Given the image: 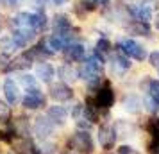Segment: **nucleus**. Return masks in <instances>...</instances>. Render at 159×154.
<instances>
[{
  "label": "nucleus",
  "instance_id": "obj_23",
  "mask_svg": "<svg viewBox=\"0 0 159 154\" xmlns=\"http://www.w3.org/2000/svg\"><path fill=\"white\" fill-rule=\"evenodd\" d=\"M18 82L22 84L25 90H32V88H38V79L32 75V73H20L18 75Z\"/></svg>",
  "mask_w": 159,
  "mask_h": 154
},
{
  "label": "nucleus",
  "instance_id": "obj_20",
  "mask_svg": "<svg viewBox=\"0 0 159 154\" xmlns=\"http://www.w3.org/2000/svg\"><path fill=\"white\" fill-rule=\"evenodd\" d=\"M15 152L16 154H36V147L32 145V142L29 138H20L15 143Z\"/></svg>",
  "mask_w": 159,
  "mask_h": 154
},
{
  "label": "nucleus",
  "instance_id": "obj_36",
  "mask_svg": "<svg viewBox=\"0 0 159 154\" xmlns=\"http://www.w3.org/2000/svg\"><path fill=\"white\" fill-rule=\"evenodd\" d=\"M30 2L36 11H45V7H47V0H30Z\"/></svg>",
  "mask_w": 159,
  "mask_h": 154
},
{
  "label": "nucleus",
  "instance_id": "obj_4",
  "mask_svg": "<svg viewBox=\"0 0 159 154\" xmlns=\"http://www.w3.org/2000/svg\"><path fill=\"white\" fill-rule=\"evenodd\" d=\"M22 104L25 110L36 111L39 108L47 106V97H45V93L39 88H32V90H27V95L23 97Z\"/></svg>",
  "mask_w": 159,
  "mask_h": 154
},
{
  "label": "nucleus",
  "instance_id": "obj_12",
  "mask_svg": "<svg viewBox=\"0 0 159 154\" xmlns=\"http://www.w3.org/2000/svg\"><path fill=\"white\" fill-rule=\"evenodd\" d=\"M36 77H39V81L45 84H52L54 77H56V68L50 63H41L36 68Z\"/></svg>",
  "mask_w": 159,
  "mask_h": 154
},
{
  "label": "nucleus",
  "instance_id": "obj_11",
  "mask_svg": "<svg viewBox=\"0 0 159 154\" xmlns=\"http://www.w3.org/2000/svg\"><path fill=\"white\" fill-rule=\"evenodd\" d=\"M63 52H65L66 61H82L86 56V49L80 43H70Z\"/></svg>",
  "mask_w": 159,
  "mask_h": 154
},
{
  "label": "nucleus",
  "instance_id": "obj_9",
  "mask_svg": "<svg viewBox=\"0 0 159 154\" xmlns=\"http://www.w3.org/2000/svg\"><path fill=\"white\" fill-rule=\"evenodd\" d=\"M98 142L106 151H111L116 142V131L113 125H102L98 129Z\"/></svg>",
  "mask_w": 159,
  "mask_h": 154
},
{
  "label": "nucleus",
  "instance_id": "obj_5",
  "mask_svg": "<svg viewBox=\"0 0 159 154\" xmlns=\"http://www.w3.org/2000/svg\"><path fill=\"white\" fill-rule=\"evenodd\" d=\"M52 30H54V34L72 40V20H70V16L65 15V13H57L52 20Z\"/></svg>",
  "mask_w": 159,
  "mask_h": 154
},
{
  "label": "nucleus",
  "instance_id": "obj_15",
  "mask_svg": "<svg viewBox=\"0 0 159 154\" xmlns=\"http://www.w3.org/2000/svg\"><path fill=\"white\" fill-rule=\"evenodd\" d=\"M122 106H123V110L127 111V113H130V115H136V113L141 111V100H139V97L136 93H127L125 99H123Z\"/></svg>",
  "mask_w": 159,
  "mask_h": 154
},
{
  "label": "nucleus",
  "instance_id": "obj_31",
  "mask_svg": "<svg viewBox=\"0 0 159 154\" xmlns=\"http://www.w3.org/2000/svg\"><path fill=\"white\" fill-rule=\"evenodd\" d=\"M148 65L159 70V50L150 52V56H148Z\"/></svg>",
  "mask_w": 159,
  "mask_h": 154
},
{
  "label": "nucleus",
  "instance_id": "obj_28",
  "mask_svg": "<svg viewBox=\"0 0 159 154\" xmlns=\"http://www.w3.org/2000/svg\"><path fill=\"white\" fill-rule=\"evenodd\" d=\"M143 106H145V110L147 111H150V113H156V111H159V104L152 99L150 95H147L143 99Z\"/></svg>",
  "mask_w": 159,
  "mask_h": 154
},
{
  "label": "nucleus",
  "instance_id": "obj_7",
  "mask_svg": "<svg viewBox=\"0 0 159 154\" xmlns=\"http://www.w3.org/2000/svg\"><path fill=\"white\" fill-rule=\"evenodd\" d=\"M95 104L98 106V110H109L115 104V91L109 86H102L95 95Z\"/></svg>",
  "mask_w": 159,
  "mask_h": 154
},
{
  "label": "nucleus",
  "instance_id": "obj_6",
  "mask_svg": "<svg viewBox=\"0 0 159 154\" xmlns=\"http://www.w3.org/2000/svg\"><path fill=\"white\" fill-rule=\"evenodd\" d=\"M50 97L56 102H68L73 99V90L66 82H57L50 86Z\"/></svg>",
  "mask_w": 159,
  "mask_h": 154
},
{
  "label": "nucleus",
  "instance_id": "obj_19",
  "mask_svg": "<svg viewBox=\"0 0 159 154\" xmlns=\"http://www.w3.org/2000/svg\"><path fill=\"white\" fill-rule=\"evenodd\" d=\"M129 68H130V59L125 58V54L118 52V54L113 56V70H115V73H123Z\"/></svg>",
  "mask_w": 159,
  "mask_h": 154
},
{
  "label": "nucleus",
  "instance_id": "obj_32",
  "mask_svg": "<svg viewBox=\"0 0 159 154\" xmlns=\"http://www.w3.org/2000/svg\"><path fill=\"white\" fill-rule=\"evenodd\" d=\"M75 125H77V129H80V131H89L91 122H89V120H86V118H77Z\"/></svg>",
  "mask_w": 159,
  "mask_h": 154
},
{
  "label": "nucleus",
  "instance_id": "obj_41",
  "mask_svg": "<svg viewBox=\"0 0 159 154\" xmlns=\"http://www.w3.org/2000/svg\"><path fill=\"white\" fill-rule=\"evenodd\" d=\"M66 154H73V152H66Z\"/></svg>",
  "mask_w": 159,
  "mask_h": 154
},
{
  "label": "nucleus",
  "instance_id": "obj_42",
  "mask_svg": "<svg viewBox=\"0 0 159 154\" xmlns=\"http://www.w3.org/2000/svg\"><path fill=\"white\" fill-rule=\"evenodd\" d=\"M0 4H2V0H0ZM0 7H2V6H0Z\"/></svg>",
  "mask_w": 159,
  "mask_h": 154
},
{
  "label": "nucleus",
  "instance_id": "obj_38",
  "mask_svg": "<svg viewBox=\"0 0 159 154\" xmlns=\"http://www.w3.org/2000/svg\"><path fill=\"white\" fill-rule=\"evenodd\" d=\"M52 2H54L56 6H63V4H66V2H68V0H52Z\"/></svg>",
  "mask_w": 159,
  "mask_h": 154
},
{
  "label": "nucleus",
  "instance_id": "obj_33",
  "mask_svg": "<svg viewBox=\"0 0 159 154\" xmlns=\"http://www.w3.org/2000/svg\"><path fill=\"white\" fill-rule=\"evenodd\" d=\"M116 154H136V151L130 145H120L116 149Z\"/></svg>",
  "mask_w": 159,
  "mask_h": 154
},
{
  "label": "nucleus",
  "instance_id": "obj_16",
  "mask_svg": "<svg viewBox=\"0 0 159 154\" xmlns=\"http://www.w3.org/2000/svg\"><path fill=\"white\" fill-rule=\"evenodd\" d=\"M70 41H72L70 38L59 36V34H52V36H48V40H47V45H48V49H50L52 52H61L70 45Z\"/></svg>",
  "mask_w": 159,
  "mask_h": 154
},
{
  "label": "nucleus",
  "instance_id": "obj_37",
  "mask_svg": "<svg viewBox=\"0 0 159 154\" xmlns=\"http://www.w3.org/2000/svg\"><path fill=\"white\" fill-rule=\"evenodd\" d=\"M82 108H84L82 104H75V108L72 110V117H73V118H79V115H80V111H82Z\"/></svg>",
  "mask_w": 159,
  "mask_h": 154
},
{
  "label": "nucleus",
  "instance_id": "obj_14",
  "mask_svg": "<svg viewBox=\"0 0 159 154\" xmlns=\"http://www.w3.org/2000/svg\"><path fill=\"white\" fill-rule=\"evenodd\" d=\"M47 117L50 118L56 125H63L66 117H68V111H66L65 106H50L47 110Z\"/></svg>",
  "mask_w": 159,
  "mask_h": 154
},
{
  "label": "nucleus",
  "instance_id": "obj_10",
  "mask_svg": "<svg viewBox=\"0 0 159 154\" xmlns=\"http://www.w3.org/2000/svg\"><path fill=\"white\" fill-rule=\"evenodd\" d=\"M2 90H4V95H6L7 104H16L18 100H20V88H18L16 81H13L11 77H7V79L4 81Z\"/></svg>",
  "mask_w": 159,
  "mask_h": 154
},
{
  "label": "nucleus",
  "instance_id": "obj_30",
  "mask_svg": "<svg viewBox=\"0 0 159 154\" xmlns=\"http://www.w3.org/2000/svg\"><path fill=\"white\" fill-rule=\"evenodd\" d=\"M9 65H11L9 54H6V52H0V68L7 72V70H9Z\"/></svg>",
  "mask_w": 159,
  "mask_h": 154
},
{
  "label": "nucleus",
  "instance_id": "obj_8",
  "mask_svg": "<svg viewBox=\"0 0 159 154\" xmlns=\"http://www.w3.org/2000/svg\"><path fill=\"white\" fill-rule=\"evenodd\" d=\"M36 30L34 29H15L13 30V41H15L16 49H25L27 45L36 38Z\"/></svg>",
  "mask_w": 159,
  "mask_h": 154
},
{
  "label": "nucleus",
  "instance_id": "obj_22",
  "mask_svg": "<svg viewBox=\"0 0 159 154\" xmlns=\"http://www.w3.org/2000/svg\"><path fill=\"white\" fill-rule=\"evenodd\" d=\"M115 131H116V136H118V134H120V136H132V133L136 131V127L130 124L129 120H118Z\"/></svg>",
  "mask_w": 159,
  "mask_h": 154
},
{
  "label": "nucleus",
  "instance_id": "obj_25",
  "mask_svg": "<svg viewBox=\"0 0 159 154\" xmlns=\"http://www.w3.org/2000/svg\"><path fill=\"white\" fill-rule=\"evenodd\" d=\"M148 95L159 104V81L157 79H150L148 81Z\"/></svg>",
  "mask_w": 159,
  "mask_h": 154
},
{
  "label": "nucleus",
  "instance_id": "obj_2",
  "mask_svg": "<svg viewBox=\"0 0 159 154\" xmlns=\"http://www.w3.org/2000/svg\"><path fill=\"white\" fill-rule=\"evenodd\" d=\"M32 129H34V134H36L38 140L41 142H47L54 134V129H56V124L52 122L47 115H38L32 122Z\"/></svg>",
  "mask_w": 159,
  "mask_h": 154
},
{
  "label": "nucleus",
  "instance_id": "obj_18",
  "mask_svg": "<svg viewBox=\"0 0 159 154\" xmlns=\"http://www.w3.org/2000/svg\"><path fill=\"white\" fill-rule=\"evenodd\" d=\"M127 30L130 34H136V36H150V25L147 22H141V20H134L127 25Z\"/></svg>",
  "mask_w": 159,
  "mask_h": 154
},
{
  "label": "nucleus",
  "instance_id": "obj_26",
  "mask_svg": "<svg viewBox=\"0 0 159 154\" xmlns=\"http://www.w3.org/2000/svg\"><path fill=\"white\" fill-rule=\"evenodd\" d=\"M36 154H56V143L47 140L36 149Z\"/></svg>",
  "mask_w": 159,
  "mask_h": 154
},
{
  "label": "nucleus",
  "instance_id": "obj_13",
  "mask_svg": "<svg viewBox=\"0 0 159 154\" xmlns=\"http://www.w3.org/2000/svg\"><path fill=\"white\" fill-rule=\"evenodd\" d=\"M56 73L61 82H73L79 79V70H75L72 65H61L56 70Z\"/></svg>",
  "mask_w": 159,
  "mask_h": 154
},
{
  "label": "nucleus",
  "instance_id": "obj_1",
  "mask_svg": "<svg viewBox=\"0 0 159 154\" xmlns=\"http://www.w3.org/2000/svg\"><path fill=\"white\" fill-rule=\"evenodd\" d=\"M118 49H120L122 54L136 59V61H145V58H147V49L141 43L130 40V38H125L122 41H118Z\"/></svg>",
  "mask_w": 159,
  "mask_h": 154
},
{
  "label": "nucleus",
  "instance_id": "obj_39",
  "mask_svg": "<svg viewBox=\"0 0 159 154\" xmlns=\"http://www.w3.org/2000/svg\"><path fill=\"white\" fill-rule=\"evenodd\" d=\"M156 29H157V30H159V15H157V16H156Z\"/></svg>",
  "mask_w": 159,
  "mask_h": 154
},
{
  "label": "nucleus",
  "instance_id": "obj_17",
  "mask_svg": "<svg viewBox=\"0 0 159 154\" xmlns=\"http://www.w3.org/2000/svg\"><path fill=\"white\" fill-rule=\"evenodd\" d=\"M32 56H30V52H23V54H20L16 59H13L11 61V65H9V70H27V68H30V65H32Z\"/></svg>",
  "mask_w": 159,
  "mask_h": 154
},
{
  "label": "nucleus",
  "instance_id": "obj_27",
  "mask_svg": "<svg viewBox=\"0 0 159 154\" xmlns=\"http://www.w3.org/2000/svg\"><path fill=\"white\" fill-rule=\"evenodd\" d=\"M9 118H11V110H9V104L0 100V122H2V124H7Z\"/></svg>",
  "mask_w": 159,
  "mask_h": 154
},
{
  "label": "nucleus",
  "instance_id": "obj_24",
  "mask_svg": "<svg viewBox=\"0 0 159 154\" xmlns=\"http://www.w3.org/2000/svg\"><path fill=\"white\" fill-rule=\"evenodd\" d=\"M16 47H15V41H13V36H7V34H4V36L0 38V52H13Z\"/></svg>",
  "mask_w": 159,
  "mask_h": 154
},
{
  "label": "nucleus",
  "instance_id": "obj_40",
  "mask_svg": "<svg viewBox=\"0 0 159 154\" xmlns=\"http://www.w3.org/2000/svg\"><path fill=\"white\" fill-rule=\"evenodd\" d=\"M95 2H97V4H107L109 0H95Z\"/></svg>",
  "mask_w": 159,
  "mask_h": 154
},
{
  "label": "nucleus",
  "instance_id": "obj_29",
  "mask_svg": "<svg viewBox=\"0 0 159 154\" xmlns=\"http://www.w3.org/2000/svg\"><path fill=\"white\" fill-rule=\"evenodd\" d=\"M95 50H98L100 54H107V52L111 50V43H109L106 38H104V40L100 38V40L97 41V47H95Z\"/></svg>",
  "mask_w": 159,
  "mask_h": 154
},
{
  "label": "nucleus",
  "instance_id": "obj_43",
  "mask_svg": "<svg viewBox=\"0 0 159 154\" xmlns=\"http://www.w3.org/2000/svg\"><path fill=\"white\" fill-rule=\"evenodd\" d=\"M130 2H132V0H130Z\"/></svg>",
  "mask_w": 159,
  "mask_h": 154
},
{
  "label": "nucleus",
  "instance_id": "obj_21",
  "mask_svg": "<svg viewBox=\"0 0 159 154\" xmlns=\"http://www.w3.org/2000/svg\"><path fill=\"white\" fill-rule=\"evenodd\" d=\"M82 110H84V118H86V120H89L91 124L98 120V111H100V110H98V106L95 104V99H88L86 106H84Z\"/></svg>",
  "mask_w": 159,
  "mask_h": 154
},
{
  "label": "nucleus",
  "instance_id": "obj_35",
  "mask_svg": "<svg viewBox=\"0 0 159 154\" xmlns=\"http://www.w3.org/2000/svg\"><path fill=\"white\" fill-rule=\"evenodd\" d=\"M4 2H6V6L11 7V9H18L20 6L25 4V0H4Z\"/></svg>",
  "mask_w": 159,
  "mask_h": 154
},
{
  "label": "nucleus",
  "instance_id": "obj_3",
  "mask_svg": "<svg viewBox=\"0 0 159 154\" xmlns=\"http://www.w3.org/2000/svg\"><path fill=\"white\" fill-rule=\"evenodd\" d=\"M70 145L73 149H77L80 154H93V149H95V143H93V138L88 131H75V134L72 136L70 140Z\"/></svg>",
  "mask_w": 159,
  "mask_h": 154
},
{
  "label": "nucleus",
  "instance_id": "obj_34",
  "mask_svg": "<svg viewBox=\"0 0 159 154\" xmlns=\"http://www.w3.org/2000/svg\"><path fill=\"white\" fill-rule=\"evenodd\" d=\"M148 154H159V140H150V143H148Z\"/></svg>",
  "mask_w": 159,
  "mask_h": 154
}]
</instances>
